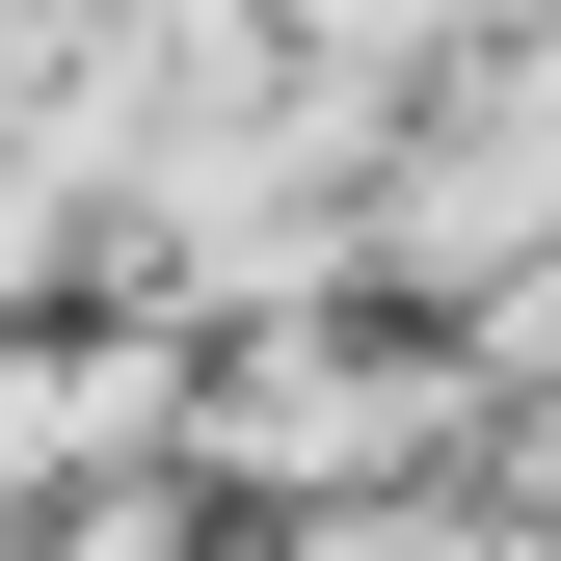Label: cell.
Instances as JSON below:
<instances>
[{
  "label": "cell",
  "instance_id": "obj_1",
  "mask_svg": "<svg viewBox=\"0 0 561 561\" xmlns=\"http://www.w3.org/2000/svg\"><path fill=\"white\" fill-rule=\"evenodd\" d=\"M401 241H428V267H481V241H508V54H481V81H455V134L401 161Z\"/></svg>",
  "mask_w": 561,
  "mask_h": 561
}]
</instances>
